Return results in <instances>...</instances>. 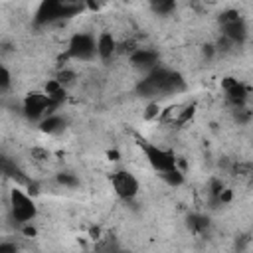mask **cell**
<instances>
[{"label":"cell","instance_id":"8fae6325","mask_svg":"<svg viewBox=\"0 0 253 253\" xmlns=\"http://www.w3.org/2000/svg\"><path fill=\"white\" fill-rule=\"evenodd\" d=\"M115 49H117L115 38H113L109 32L101 34L99 40H97V55H99L101 59H111V55L115 53Z\"/></svg>","mask_w":253,"mask_h":253},{"label":"cell","instance_id":"e0dca14e","mask_svg":"<svg viewBox=\"0 0 253 253\" xmlns=\"http://www.w3.org/2000/svg\"><path fill=\"white\" fill-rule=\"evenodd\" d=\"M57 182L63 184V186H75V184H77V180H75L73 176H69V174H59V176H57Z\"/></svg>","mask_w":253,"mask_h":253},{"label":"cell","instance_id":"7a4b0ae2","mask_svg":"<svg viewBox=\"0 0 253 253\" xmlns=\"http://www.w3.org/2000/svg\"><path fill=\"white\" fill-rule=\"evenodd\" d=\"M10 211L16 221L28 223L36 217L38 208L28 194H24L20 188H14V190H10Z\"/></svg>","mask_w":253,"mask_h":253},{"label":"cell","instance_id":"3957f363","mask_svg":"<svg viewBox=\"0 0 253 253\" xmlns=\"http://www.w3.org/2000/svg\"><path fill=\"white\" fill-rule=\"evenodd\" d=\"M144 154H146V160L150 162V166L154 170H158L160 174L164 172H170L176 168V158L172 152L160 148V146H154V144H148V142H140Z\"/></svg>","mask_w":253,"mask_h":253},{"label":"cell","instance_id":"9a60e30c","mask_svg":"<svg viewBox=\"0 0 253 253\" xmlns=\"http://www.w3.org/2000/svg\"><path fill=\"white\" fill-rule=\"evenodd\" d=\"M152 8H154V12H158V14H168V12H172V10L176 8V4H174V2H156Z\"/></svg>","mask_w":253,"mask_h":253},{"label":"cell","instance_id":"4fadbf2b","mask_svg":"<svg viewBox=\"0 0 253 253\" xmlns=\"http://www.w3.org/2000/svg\"><path fill=\"white\" fill-rule=\"evenodd\" d=\"M59 128H63V119L57 115H49L47 119L42 121V130L45 132H57Z\"/></svg>","mask_w":253,"mask_h":253},{"label":"cell","instance_id":"6da1fadb","mask_svg":"<svg viewBox=\"0 0 253 253\" xmlns=\"http://www.w3.org/2000/svg\"><path fill=\"white\" fill-rule=\"evenodd\" d=\"M184 89V81L178 73L170 71V69H152L148 73V77L142 79V83L138 85V91L144 97H152V95H170L176 91Z\"/></svg>","mask_w":253,"mask_h":253},{"label":"cell","instance_id":"ba28073f","mask_svg":"<svg viewBox=\"0 0 253 253\" xmlns=\"http://www.w3.org/2000/svg\"><path fill=\"white\" fill-rule=\"evenodd\" d=\"M221 28H223V36L231 42H241L245 38V24L237 12H225L221 16Z\"/></svg>","mask_w":253,"mask_h":253},{"label":"cell","instance_id":"2e32d148","mask_svg":"<svg viewBox=\"0 0 253 253\" xmlns=\"http://www.w3.org/2000/svg\"><path fill=\"white\" fill-rule=\"evenodd\" d=\"M8 87H10V71L6 67H2L0 69V89L6 91Z\"/></svg>","mask_w":253,"mask_h":253},{"label":"cell","instance_id":"5bb4252c","mask_svg":"<svg viewBox=\"0 0 253 253\" xmlns=\"http://www.w3.org/2000/svg\"><path fill=\"white\" fill-rule=\"evenodd\" d=\"M168 184H172V186H178V184H182V174H180V170L178 168H174V170H170V172H164V174H160Z\"/></svg>","mask_w":253,"mask_h":253},{"label":"cell","instance_id":"52a82bcc","mask_svg":"<svg viewBox=\"0 0 253 253\" xmlns=\"http://www.w3.org/2000/svg\"><path fill=\"white\" fill-rule=\"evenodd\" d=\"M51 107H55V103L42 91H32L26 99H24V113L30 119H40L43 117Z\"/></svg>","mask_w":253,"mask_h":253},{"label":"cell","instance_id":"277c9868","mask_svg":"<svg viewBox=\"0 0 253 253\" xmlns=\"http://www.w3.org/2000/svg\"><path fill=\"white\" fill-rule=\"evenodd\" d=\"M79 6H69V4H61V2H43L40 4L38 12H36V22L38 24H49L53 20H59V18H67L71 16L73 12H77Z\"/></svg>","mask_w":253,"mask_h":253},{"label":"cell","instance_id":"5b68a950","mask_svg":"<svg viewBox=\"0 0 253 253\" xmlns=\"http://www.w3.org/2000/svg\"><path fill=\"white\" fill-rule=\"evenodd\" d=\"M97 53V42L89 34H75L69 42L67 55L73 59H91Z\"/></svg>","mask_w":253,"mask_h":253},{"label":"cell","instance_id":"7c38bea8","mask_svg":"<svg viewBox=\"0 0 253 253\" xmlns=\"http://www.w3.org/2000/svg\"><path fill=\"white\" fill-rule=\"evenodd\" d=\"M45 95L57 105V103L63 101V97H65V87H63L57 79H51V81L45 83Z\"/></svg>","mask_w":253,"mask_h":253},{"label":"cell","instance_id":"8992f818","mask_svg":"<svg viewBox=\"0 0 253 253\" xmlns=\"http://www.w3.org/2000/svg\"><path fill=\"white\" fill-rule=\"evenodd\" d=\"M111 184H113V190L119 198L123 200H130L138 194V180L126 172V170H119L111 176Z\"/></svg>","mask_w":253,"mask_h":253},{"label":"cell","instance_id":"d6986e66","mask_svg":"<svg viewBox=\"0 0 253 253\" xmlns=\"http://www.w3.org/2000/svg\"><path fill=\"white\" fill-rule=\"evenodd\" d=\"M0 253H16V245L14 243H2L0 245Z\"/></svg>","mask_w":253,"mask_h":253},{"label":"cell","instance_id":"ac0fdd59","mask_svg":"<svg viewBox=\"0 0 253 253\" xmlns=\"http://www.w3.org/2000/svg\"><path fill=\"white\" fill-rule=\"evenodd\" d=\"M71 79H73V73H71V71H61V73H59V77H57V81H59L61 85L71 83Z\"/></svg>","mask_w":253,"mask_h":253},{"label":"cell","instance_id":"9c48e42d","mask_svg":"<svg viewBox=\"0 0 253 253\" xmlns=\"http://www.w3.org/2000/svg\"><path fill=\"white\" fill-rule=\"evenodd\" d=\"M223 89H225V95H227V101L235 107H241L245 101H247V91L241 83H237V79H231V77H225L223 79Z\"/></svg>","mask_w":253,"mask_h":253},{"label":"cell","instance_id":"30bf717a","mask_svg":"<svg viewBox=\"0 0 253 253\" xmlns=\"http://www.w3.org/2000/svg\"><path fill=\"white\" fill-rule=\"evenodd\" d=\"M156 61H158V55L156 51H150V49H136L130 55L132 67H138V69H150L156 65Z\"/></svg>","mask_w":253,"mask_h":253},{"label":"cell","instance_id":"ffe728a7","mask_svg":"<svg viewBox=\"0 0 253 253\" xmlns=\"http://www.w3.org/2000/svg\"><path fill=\"white\" fill-rule=\"evenodd\" d=\"M154 113H156V105H150V107H148V113H146V117L150 119V117H152Z\"/></svg>","mask_w":253,"mask_h":253}]
</instances>
